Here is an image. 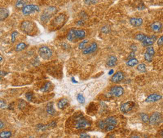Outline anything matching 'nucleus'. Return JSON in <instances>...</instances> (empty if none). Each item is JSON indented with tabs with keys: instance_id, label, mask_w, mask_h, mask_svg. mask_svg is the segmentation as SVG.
Wrapping results in <instances>:
<instances>
[{
	"instance_id": "2f4dec72",
	"label": "nucleus",
	"mask_w": 163,
	"mask_h": 138,
	"mask_svg": "<svg viewBox=\"0 0 163 138\" xmlns=\"http://www.w3.org/2000/svg\"><path fill=\"white\" fill-rule=\"evenodd\" d=\"M148 54H151V55H152V56H154V54L155 53V51H154V48L151 47V46H147V48H146V52Z\"/></svg>"
},
{
	"instance_id": "423d86ee",
	"label": "nucleus",
	"mask_w": 163,
	"mask_h": 138,
	"mask_svg": "<svg viewBox=\"0 0 163 138\" xmlns=\"http://www.w3.org/2000/svg\"><path fill=\"white\" fill-rule=\"evenodd\" d=\"M38 53L41 58L44 60H48L53 55V52L51 49L46 46L40 47L38 50Z\"/></svg>"
},
{
	"instance_id": "8fccbe9b",
	"label": "nucleus",
	"mask_w": 163,
	"mask_h": 138,
	"mask_svg": "<svg viewBox=\"0 0 163 138\" xmlns=\"http://www.w3.org/2000/svg\"><path fill=\"white\" fill-rule=\"evenodd\" d=\"M2 60H3V57H2V56L0 55V61H2Z\"/></svg>"
},
{
	"instance_id": "e433bc0d",
	"label": "nucleus",
	"mask_w": 163,
	"mask_h": 138,
	"mask_svg": "<svg viewBox=\"0 0 163 138\" xmlns=\"http://www.w3.org/2000/svg\"><path fill=\"white\" fill-rule=\"evenodd\" d=\"M26 97L28 101H31L33 99V94L32 93H30V92H28L26 94Z\"/></svg>"
},
{
	"instance_id": "c9c22d12",
	"label": "nucleus",
	"mask_w": 163,
	"mask_h": 138,
	"mask_svg": "<svg viewBox=\"0 0 163 138\" xmlns=\"http://www.w3.org/2000/svg\"><path fill=\"white\" fill-rule=\"evenodd\" d=\"M96 0H84V2L85 4L88 5H95L96 3Z\"/></svg>"
},
{
	"instance_id": "7ed1b4c3",
	"label": "nucleus",
	"mask_w": 163,
	"mask_h": 138,
	"mask_svg": "<svg viewBox=\"0 0 163 138\" xmlns=\"http://www.w3.org/2000/svg\"><path fill=\"white\" fill-rule=\"evenodd\" d=\"M66 16L65 14H62L58 15L52 20L50 27L52 30H56L62 27L66 22Z\"/></svg>"
},
{
	"instance_id": "79ce46f5",
	"label": "nucleus",
	"mask_w": 163,
	"mask_h": 138,
	"mask_svg": "<svg viewBox=\"0 0 163 138\" xmlns=\"http://www.w3.org/2000/svg\"><path fill=\"white\" fill-rule=\"evenodd\" d=\"M102 31L103 33H108L109 32V29L107 27H104L102 29Z\"/></svg>"
},
{
	"instance_id": "ddd939ff",
	"label": "nucleus",
	"mask_w": 163,
	"mask_h": 138,
	"mask_svg": "<svg viewBox=\"0 0 163 138\" xmlns=\"http://www.w3.org/2000/svg\"><path fill=\"white\" fill-rule=\"evenodd\" d=\"M155 40H156L155 38L152 36L150 37L145 35L144 39L141 41V43L144 46H150L153 44Z\"/></svg>"
},
{
	"instance_id": "f03ea898",
	"label": "nucleus",
	"mask_w": 163,
	"mask_h": 138,
	"mask_svg": "<svg viewBox=\"0 0 163 138\" xmlns=\"http://www.w3.org/2000/svg\"><path fill=\"white\" fill-rule=\"evenodd\" d=\"M21 30L25 34L28 35H32L34 34L36 31V26L33 21L26 20L21 23Z\"/></svg>"
},
{
	"instance_id": "b1692460",
	"label": "nucleus",
	"mask_w": 163,
	"mask_h": 138,
	"mask_svg": "<svg viewBox=\"0 0 163 138\" xmlns=\"http://www.w3.org/2000/svg\"><path fill=\"white\" fill-rule=\"evenodd\" d=\"M138 64V60L135 58H131L126 62V64L129 66H134Z\"/></svg>"
},
{
	"instance_id": "5701e85b",
	"label": "nucleus",
	"mask_w": 163,
	"mask_h": 138,
	"mask_svg": "<svg viewBox=\"0 0 163 138\" xmlns=\"http://www.w3.org/2000/svg\"><path fill=\"white\" fill-rule=\"evenodd\" d=\"M27 47V45L24 43H21L18 44L15 47V51L16 52H20L23 51V49H25Z\"/></svg>"
},
{
	"instance_id": "de8ad7c7",
	"label": "nucleus",
	"mask_w": 163,
	"mask_h": 138,
	"mask_svg": "<svg viewBox=\"0 0 163 138\" xmlns=\"http://www.w3.org/2000/svg\"><path fill=\"white\" fill-rule=\"evenodd\" d=\"M71 81L73 83H77V81L75 80V78H73V77H72L71 78Z\"/></svg>"
},
{
	"instance_id": "37998d69",
	"label": "nucleus",
	"mask_w": 163,
	"mask_h": 138,
	"mask_svg": "<svg viewBox=\"0 0 163 138\" xmlns=\"http://www.w3.org/2000/svg\"><path fill=\"white\" fill-rule=\"evenodd\" d=\"M4 127H5V124L1 120H0V129L3 128Z\"/></svg>"
},
{
	"instance_id": "9b49d317",
	"label": "nucleus",
	"mask_w": 163,
	"mask_h": 138,
	"mask_svg": "<svg viewBox=\"0 0 163 138\" xmlns=\"http://www.w3.org/2000/svg\"><path fill=\"white\" fill-rule=\"evenodd\" d=\"M124 89L120 86H115L112 87L111 89V94L115 97H120L124 94Z\"/></svg>"
},
{
	"instance_id": "6e6552de",
	"label": "nucleus",
	"mask_w": 163,
	"mask_h": 138,
	"mask_svg": "<svg viewBox=\"0 0 163 138\" xmlns=\"http://www.w3.org/2000/svg\"><path fill=\"white\" fill-rule=\"evenodd\" d=\"M162 121V118L161 114L159 112H156L152 115L149 118L150 123L153 126L159 124Z\"/></svg>"
},
{
	"instance_id": "2eb2a0df",
	"label": "nucleus",
	"mask_w": 163,
	"mask_h": 138,
	"mask_svg": "<svg viewBox=\"0 0 163 138\" xmlns=\"http://www.w3.org/2000/svg\"><path fill=\"white\" fill-rule=\"evenodd\" d=\"M97 48V45L96 43H92L90 46L87 48H85L83 49V53L84 54H89L95 52Z\"/></svg>"
},
{
	"instance_id": "58836bf2",
	"label": "nucleus",
	"mask_w": 163,
	"mask_h": 138,
	"mask_svg": "<svg viewBox=\"0 0 163 138\" xmlns=\"http://www.w3.org/2000/svg\"><path fill=\"white\" fill-rule=\"evenodd\" d=\"M6 105L7 104L5 100L0 99V108H5L6 106Z\"/></svg>"
},
{
	"instance_id": "a878e982",
	"label": "nucleus",
	"mask_w": 163,
	"mask_h": 138,
	"mask_svg": "<svg viewBox=\"0 0 163 138\" xmlns=\"http://www.w3.org/2000/svg\"><path fill=\"white\" fill-rule=\"evenodd\" d=\"M15 6L18 9H22L24 6V2L23 0H17Z\"/></svg>"
},
{
	"instance_id": "72a5a7b5",
	"label": "nucleus",
	"mask_w": 163,
	"mask_h": 138,
	"mask_svg": "<svg viewBox=\"0 0 163 138\" xmlns=\"http://www.w3.org/2000/svg\"><path fill=\"white\" fill-rule=\"evenodd\" d=\"M18 32H16V31H14L13 33H11V43H14L15 41V40H16V36L18 35Z\"/></svg>"
},
{
	"instance_id": "1a4fd4ad",
	"label": "nucleus",
	"mask_w": 163,
	"mask_h": 138,
	"mask_svg": "<svg viewBox=\"0 0 163 138\" xmlns=\"http://www.w3.org/2000/svg\"><path fill=\"white\" fill-rule=\"evenodd\" d=\"M22 13L24 15H28L33 12H38L40 11V8L39 6L34 5H30L24 6L22 9Z\"/></svg>"
},
{
	"instance_id": "4468645a",
	"label": "nucleus",
	"mask_w": 163,
	"mask_h": 138,
	"mask_svg": "<svg viewBox=\"0 0 163 138\" xmlns=\"http://www.w3.org/2000/svg\"><path fill=\"white\" fill-rule=\"evenodd\" d=\"M124 78V73L121 71H119L116 72L114 76L112 77L111 81L113 83H117L121 82Z\"/></svg>"
},
{
	"instance_id": "f257e3e1",
	"label": "nucleus",
	"mask_w": 163,
	"mask_h": 138,
	"mask_svg": "<svg viewBox=\"0 0 163 138\" xmlns=\"http://www.w3.org/2000/svg\"><path fill=\"white\" fill-rule=\"evenodd\" d=\"M86 35V32L83 30L72 28L69 31L67 39L71 42L76 43L77 41L84 39Z\"/></svg>"
},
{
	"instance_id": "c756f323",
	"label": "nucleus",
	"mask_w": 163,
	"mask_h": 138,
	"mask_svg": "<svg viewBox=\"0 0 163 138\" xmlns=\"http://www.w3.org/2000/svg\"><path fill=\"white\" fill-rule=\"evenodd\" d=\"M77 101H78V102L80 104L84 103L85 101L84 97L83 96V95H82L80 94H79L78 95H77Z\"/></svg>"
},
{
	"instance_id": "09e8293b",
	"label": "nucleus",
	"mask_w": 163,
	"mask_h": 138,
	"mask_svg": "<svg viewBox=\"0 0 163 138\" xmlns=\"http://www.w3.org/2000/svg\"><path fill=\"white\" fill-rule=\"evenodd\" d=\"M83 24V21L82 22V21H79L78 22V24Z\"/></svg>"
},
{
	"instance_id": "a211bd4d",
	"label": "nucleus",
	"mask_w": 163,
	"mask_h": 138,
	"mask_svg": "<svg viewBox=\"0 0 163 138\" xmlns=\"http://www.w3.org/2000/svg\"><path fill=\"white\" fill-rule=\"evenodd\" d=\"M9 15V11L6 8H0V21L6 19Z\"/></svg>"
},
{
	"instance_id": "49530a36",
	"label": "nucleus",
	"mask_w": 163,
	"mask_h": 138,
	"mask_svg": "<svg viewBox=\"0 0 163 138\" xmlns=\"http://www.w3.org/2000/svg\"><path fill=\"white\" fill-rule=\"evenodd\" d=\"M132 46L133 47V48H131V49L133 50V51H135L136 50H137V46H136L134 45H132Z\"/></svg>"
},
{
	"instance_id": "3c124183",
	"label": "nucleus",
	"mask_w": 163,
	"mask_h": 138,
	"mask_svg": "<svg viewBox=\"0 0 163 138\" xmlns=\"http://www.w3.org/2000/svg\"><path fill=\"white\" fill-rule=\"evenodd\" d=\"M0 80H1V77H0Z\"/></svg>"
},
{
	"instance_id": "dca6fc26",
	"label": "nucleus",
	"mask_w": 163,
	"mask_h": 138,
	"mask_svg": "<svg viewBox=\"0 0 163 138\" xmlns=\"http://www.w3.org/2000/svg\"><path fill=\"white\" fill-rule=\"evenodd\" d=\"M46 109V111H47V113L51 115H56V112H57V111L56 110V109L54 108L53 102H49L47 103Z\"/></svg>"
},
{
	"instance_id": "9d476101",
	"label": "nucleus",
	"mask_w": 163,
	"mask_h": 138,
	"mask_svg": "<svg viewBox=\"0 0 163 138\" xmlns=\"http://www.w3.org/2000/svg\"><path fill=\"white\" fill-rule=\"evenodd\" d=\"M135 103L133 101H128L126 103H125L122 104L120 109L121 111L124 112V113H127L128 112L130 111V110H132V109L135 107Z\"/></svg>"
},
{
	"instance_id": "aec40b11",
	"label": "nucleus",
	"mask_w": 163,
	"mask_h": 138,
	"mask_svg": "<svg viewBox=\"0 0 163 138\" xmlns=\"http://www.w3.org/2000/svg\"><path fill=\"white\" fill-rule=\"evenodd\" d=\"M117 61V59L115 56H110L107 60V65L109 67H113L115 66Z\"/></svg>"
},
{
	"instance_id": "f704fd0d",
	"label": "nucleus",
	"mask_w": 163,
	"mask_h": 138,
	"mask_svg": "<svg viewBox=\"0 0 163 138\" xmlns=\"http://www.w3.org/2000/svg\"><path fill=\"white\" fill-rule=\"evenodd\" d=\"M145 36V35L144 34H142V33H139V34H138L135 36V39L137 40L141 41L142 40L144 39V38Z\"/></svg>"
},
{
	"instance_id": "412c9836",
	"label": "nucleus",
	"mask_w": 163,
	"mask_h": 138,
	"mask_svg": "<svg viewBox=\"0 0 163 138\" xmlns=\"http://www.w3.org/2000/svg\"><path fill=\"white\" fill-rule=\"evenodd\" d=\"M152 30L156 33L160 32L162 28V24L159 22H154L151 25Z\"/></svg>"
},
{
	"instance_id": "c03bdc74",
	"label": "nucleus",
	"mask_w": 163,
	"mask_h": 138,
	"mask_svg": "<svg viewBox=\"0 0 163 138\" xmlns=\"http://www.w3.org/2000/svg\"><path fill=\"white\" fill-rule=\"evenodd\" d=\"M134 56H135V54H134V52H132L131 53V54H130V56H129L128 58H129V59H131V58H133V57H134Z\"/></svg>"
},
{
	"instance_id": "a19ab883",
	"label": "nucleus",
	"mask_w": 163,
	"mask_h": 138,
	"mask_svg": "<svg viewBox=\"0 0 163 138\" xmlns=\"http://www.w3.org/2000/svg\"><path fill=\"white\" fill-rule=\"evenodd\" d=\"M157 44L159 46L162 45V44H163V36H161L160 38L158 39V40L157 41Z\"/></svg>"
},
{
	"instance_id": "4c0bfd02",
	"label": "nucleus",
	"mask_w": 163,
	"mask_h": 138,
	"mask_svg": "<svg viewBox=\"0 0 163 138\" xmlns=\"http://www.w3.org/2000/svg\"><path fill=\"white\" fill-rule=\"evenodd\" d=\"M115 125L110 124V125H108V126L105 128V129L107 131H111L113 130L114 129H115Z\"/></svg>"
},
{
	"instance_id": "ea45409f",
	"label": "nucleus",
	"mask_w": 163,
	"mask_h": 138,
	"mask_svg": "<svg viewBox=\"0 0 163 138\" xmlns=\"http://www.w3.org/2000/svg\"><path fill=\"white\" fill-rule=\"evenodd\" d=\"M80 137H82V138H90L91 136H90L89 135H88V134L83 133H81V134H80Z\"/></svg>"
},
{
	"instance_id": "20e7f679",
	"label": "nucleus",
	"mask_w": 163,
	"mask_h": 138,
	"mask_svg": "<svg viewBox=\"0 0 163 138\" xmlns=\"http://www.w3.org/2000/svg\"><path fill=\"white\" fill-rule=\"evenodd\" d=\"M73 118H74L75 128L77 129H84L91 126L90 122L85 119L83 115H78Z\"/></svg>"
},
{
	"instance_id": "473e14b6",
	"label": "nucleus",
	"mask_w": 163,
	"mask_h": 138,
	"mask_svg": "<svg viewBox=\"0 0 163 138\" xmlns=\"http://www.w3.org/2000/svg\"><path fill=\"white\" fill-rule=\"evenodd\" d=\"M153 56L152 55H151V54L147 53L146 52L145 53V59L146 61L148 62H151L153 60Z\"/></svg>"
},
{
	"instance_id": "393cba45",
	"label": "nucleus",
	"mask_w": 163,
	"mask_h": 138,
	"mask_svg": "<svg viewBox=\"0 0 163 138\" xmlns=\"http://www.w3.org/2000/svg\"><path fill=\"white\" fill-rule=\"evenodd\" d=\"M12 135L10 131H2L0 133V137L1 138H9Z\"/></svg>"
},
{
	"instance_id": "f8f14e48",
	"label": "nucleus",
	"mask_w": 163,
	"mask_h": 138,
	"mask_svg": "<svg viewBox=\"0 0 163 138\" xmlns=\"http://www.w3.org/2000/svg\"><path fill=\"white\" fill-rule=\"evenodd\" d=\"M162 98V96L157 94H153L149 95L145 99V102L147 103L155 102L159 101Z\"/></svg>"
},
{
	"instance_id": "0eeeda50",
	"label": "nucleus",
	"mask_w": 163,
	"mask_h": 138,
	"mask_svg": "<svg viewBox=\"0 0 163 138\" xmlns=\"http://www.w3.org/2000/svg\"><path fill=\"white\" fill-rule=\"evenodd\" d=\"M117 123V121L115 118H114V117H109V118H107L104 120L100 121L99 123V127L101 129H104L108 125L113 124L115 126Z\"/></svg>"
},
{
	"instance_id": "39448f33",
	"label": "nucleus",
	"mask_w": 163,
	"mask_h": 138,
	"mask_svg": "<svg viewBox=\"0 0 163 138\" xmlns=\"http://www.w3.org/2000/svg\"><path fill=\"white\" fill-rule=\"evenodd\" d=\"M57 11L56 8L53 7H49L45 10L41 16V21L43 22H47Z\"/></svg>"
},
{
	"instance_id": "a18cd8bd",
	"label": "nucleus",
	"mask_w": 163,
	"mask_h": 138,
	"mask_svg": "<svg viewBox=\"0 0 163 138\" xmlns=\"http://www.w3.org/2000/svg\"><path fill=\"white\" fill-rule=\"evenodd\" d=\"M114 70L111 69V70H110L109 71V72H108V74H109V75H112V74H113L114 73Z\"/></svg>"
},
{
	"instance_id": "f3484780",
	"label": "nucleus",
	"mask_w": 163,
	"mask_h": 138,
	"mask_svg": "<svg viewBox=\"0 0 163 138\" xmlns=\"http://www.w3.org/2000/svg\"><path fill=\"white\" fill-rule=\"evenodd\" d=\"M130 24L133 27H139L142 24L143 20L141 18H131L129 20Z\"/></svg>"
},
{
	"instance_id": "cd10ccee",
	"label": "nucleus",
	"mask_w": 163,
	"mask_h": 138,
	"mask_svg": "<svg viewBox=\"0 0 163 138\" xmlns=\"http://www.w3.org/2000/svg\"><path fill=\"white\" fill-rule=\"evenodd\" d=\"M140 117L142 122H144V123H147L149 122V116L147 114H146V113H141L140 114Z\"/></svg>"
},
{
	"instance_id": "bb28decb",
	"label": "nucleus",
	"mask_w": 163,
	"mask_h": 138,
	"mask_svg": "<svg viewBox=\"0 0 163 138\" xmlns=\"http://www.w3.org/2000/svg\"><path fill=\"white\" fill-rule=\"evenodd\" d=\"M51 83L50 82H46L45 85L41 88L40 90L42 92H46L49 89H50L51 87Z\"/></svg>"
},
{
	"instance_id": "4be33fe9",
	"label": "nucleus",
	"mask_w": 163,
	"mask_h": 138,
	"mask_svg": "<svg viewBox=\"0 0 163 138\" xmlns=\"http://www.w3.org/2000/svg\"><path fill=\"white\" fill-rule=\"evenodd\" d=\"M68 104L69 101L67 99L63 98L59 100V102H58V104H57V106H58V108L60 109H64L65 107H66Z\"/></svg>"
},
{
	"instance_id": "6ab92c4d",
	"label": "nucleus",
	"mask_w": 163,
	"mask_h": 138,
	"mask_svg": "<svg viewBox=\"0 0 163 138\" xmlns=\"http://www.w3.org/2000/svg\"><path fill=\"white\" fill-rule=\"evenodd\" d=\"M56 126V123L55 122H53L48 124L43 125V124H39L36 126V128L38 129V130H40L42 131L46 130V129L50 128H54Z\"/></svg>"
},
{
	"instance_id": "c85d7f7f",
	"label": "nucleus",
	"mask_w": 163,
	"mask_h": 138,
	"mask_svg": "<svg viewBox=\"0 0 163 138\" xmlns=\"http://www.w3.org/2000/svg\"><path fill=\"white\" fill-rule=\"evenodd\" d=\"M137 69L141 72H145L146 71V66L144 64H140L138 66Z\"/></svg>"
},
{
	"instance_id": "7c9ffc66",
	"label": "nucleus",
	"mask_w": 163,
	"mask_h": 138,
	"mask_svg": "<svg viewBox=\"0 0 163 138\" xmlns=\"http://www.w3.org/2000/svg\"><path fill=\"white\" fill-rule=\"evenodd\" d=\"M88 40L87 39H85V40H84L82 42L80 43L79 44V46H78V47L80 49H84L85 48V45H87V44L88 43Z\"/></svg>"
}]
</instances>
